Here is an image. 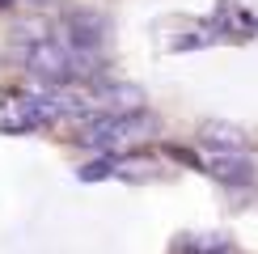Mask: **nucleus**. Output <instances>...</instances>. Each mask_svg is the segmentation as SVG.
Returning <instances> with one entry per match:
<instances>
[{
  "instance_id": "obj_2",
  "label": "nucleus",
  "mask_w": 258,
  "mask_h": 254,
  "mask_svg": "<svg viewBox=\"0 0 258 254\" xmlns=\"http://www.w3.org/2000/svg\"><path fill=\"white\" fill-rule=\"evenodd\" d=\"M195 161L208 169L212 178H220V182H250V157L245 153H224V148H199Z\"/></svg>"
},
{
  "instance_id": "obj_1",
  "label": "nucleus",
  "mask_w": 258,
  "mask_h": 254,
  "mask_svg": "<svg viewBox=\"0 0 258 254\" xmlns=\"http://www.w3.org/2000/svg\"><path fill=\"white\" fill-rule=\"evenodd\" d=\"M148 136H157V123L148 114H89L77 140L89 148H119V144H140Z\"/></svg>"
},
{
  "instance_id": "obj_3",
  "label": "nucleus",
  "mask_w": 258,
  "mask_h": 254,
  "mask_svg": "<svg viewBox=\"0 0 258 254\" xmlns=\"http://www.w3.org/2000/svg\"><path fill=\"white\" fill-rule=\"evenodd\" d=\"M199 144L203 148H224V153H245V132L233 123H220V119H208L199 127Z\"/></svg>"
}]
</instances>
